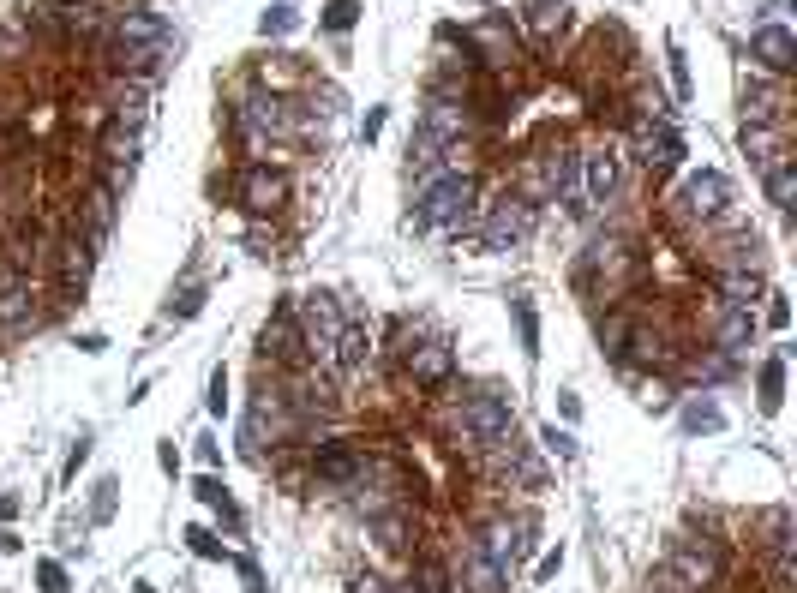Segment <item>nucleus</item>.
I'll use <instances>...</instances> for the list:
<instances>
[{"label": "nucleus", "mask_w": 797, "mask_h": 593, "mask_svg": "<svg viewBox=\"0 0 797 593\" xmlns=\"http://www.w3.org/2000/svg\"><path fill=\"white\" fill-rule=\"evenodd\" d=\"M168 42H174V36H168V24H162L156 12H126V18H114V66L132 72V78L162 72Z\"/></svg>", "instance_id": "1"}, {"label": "nucleus", "mask_w": 797, "mask_h": 593, "mask_svg": "<svg viewBox=\"0 0 797 593\" xmlns=\"http://www.w3.org/2000/svg\"><path fill=\"white\" fill-rule=\"evenodd\" d=\"M474 216V180L468 174H432L420 186V222L426 228H462Z\"/></svg>", "instance_id": "2"}, {"label": "nucleus", "mask_w": 797, "mask_h": 593, "mask_svg": "<svg viewBox=\"0 0 797 593\" xmlns=\"http://www.w3.org/2000/svg\"><path fill=\"white\" fill-rule=\"evenodd\" d=\"M528 234H534V204H528V198H516V192H504V198L486 210V222H480L486 252H510V246H522Z\"/></svg>", "instance_id": "3"}, {"label": "nucleus", "mask_w": 797, "mask_h": 593, "mask_svg": "<svg viewBox=\"0 0 797 593\" xmlns=\"http://www.w3.org/2000/svg\"><path fill=\"white\" fill-rule=\"evenodd\" d=\"M462 432L474 444H504L510 438V396L504 390H474L462 402Z\"/></svg>", "instance_id": "4"}, {"label": "nucleus", "mask_w": 797, "mask_h": 593, "mask_svg": "<svg viewBox=\"0 0 797 593\" xmlns=\"http://www.w3.org/2000/svg\"><path fill=\"white\" fill-rule=\"evenodd\" d=\"M300 336H306V348L318 354V360H330V348H336V336H342V306L330 300V294H312V300H300Z\"/></svg>", "instance_id": "5"}, {"label": "nucleus", "mask_w": 797, "mask_h": 593, "mask_svg": "<svg viewBox=\"0 0 797 593\" xmlns=\"http://www.w3.org/2000/svg\"><path fill=\"white\" fill-rule=\"evenodd\" d=\"M726 198H732V180L714 174V168H702V174H690V180L678 186V210H684V216H720Z\"/></svg>", "instance_id": "6"}, {"label": "nucleus", "mask_w": 797, "mask_h": 593, "mask_svg": "<svg viewBox=\"0 0 797 593\" xmlns=\"http://www.w3.org/2000/svg\"><path fill=\"white\" fill-rule=\"evenodd\" d=\"M720 570H726V558H720L714 540H684V546H678V576H684L690 588H714Z\"/></svg>", "instance_id": "7"}, {"label": "nucleus", "mask_w": 797, "mask_h": 593, "mask_svg": "<svg viewBox=\"0 0 797 593\" xmlns=\"http://www.w3.org/2000/svg\"><path fill=\"white\" fill-rule=\"evenodd\" d=\"M366 360H372V336H366V324H342V336H336V348H330V366L342 372V378H360L366 372Z\"/></svg>", "instance_id": "8"}, {"label": "nucleus", "mask_w": 797, "mask_h": 593, "mask_svg": "<svg viewBox=\"0 0 797 593\" xmlns=\"http://www.w3.org/2000/svg\"><path fill=\"white\" fill-rule=\"evenodd\" d=\"M462 588H468V593H504V588H510V564H504V558H492V552L474 540L468 570H462Z\"/></svg>", "instance_id": "9"}, {"label": "nucleus", "mask_w": 797, "mask_h": 593, "mask_svg": "<svg viewBox=\"0 0 797 593\" xmlns=\"http://www.w3.org/2000/svg\"><path fill=\"white\" fill-rule=\"evenodd\" d=\"M750 48H756V60H762L768 72H792L797 66V36L786 30V24H762Z\"/></svg>", "instance_id": "10"}, {"label": "nucleus", "mask_w": 797, "mask_h": 593, "mask_svg": "<svg viewBox=\"0 0 797 593\" xmlns=\"http://www.w3.org/2000/svg\"><path fill=\"white\" fill-rule=\"evenodd\" d=\"M318 486H336V492L366 486V456H354V450H324V456H318Z\"/></svg>", "instance_id": "11"}, {"label": "nucleus", "mask_w": 797, "mask_h": 593, "mask_svg": "<svg viewBox=\"0 0 797 593\" xmlns=\"http://www.w3.org/2000/svg\"><path fill=\"white\" fill-rule=\"evenodd\" d=\"M234 126H240L246 138H264V132H282V126H288V114H282V102H276V96H246V102H240V114H234Z\"/></svg>", "instance_id": "12"}, {"label": "nucleus", "mask_w": 797, "mask_h": 593, "mask_svg": "<svg viewBox=\"0 0 797 593\" xmlns=\"http://www.w3.org/2000/svg\"><path fill=\"white\" fill-rule=\"evenodd\" d=\"M450 366H456L450 342H420V348H408V372H414V384H444Z\"/></svg>", "instance_id": "13"}, {"label": "nucleus", "mask_w": 797, "mask_h": 593, "mask_svg": "<svg viewBox=\"0 0 797 593\" xmlns=\"http://www.w3.org/2000/svg\"><path fill=\"white\" fill-rule=\"evenodd\" d=\"M282 192H288V186H282V174H270V168H246V174H240V204H246V210H276Z\"/></svg>", "instance_id": "14"}, {"label": "nucleus", "mask_w": 797, "mask_h": 593, "mask_svg": "<svg viewBox=\"0 0 797 593\" xmlns=\"http://www.w3.org/2000/svg\"><path fill=\"white\" fill-rule=\"evenodd\" d=\"M618 192V156H588V174H582V204H606Z\"/></svg>", "instance_id": "15"}, {"label": "nucleus", "mask_w": 797, "mask_h": 593, "mask_svg": "<svg viewBox=\"0 0 797 593\" xmlns=\"http://www.w3.org/2000/svg\"><path fill=\"white\" fill-rule=\"evenodd\" d=\"M264 354H276V360H294L300 354V318H294V306H282L276 324L264 330Z\"/></svg>", "instance_id": "16"}, {"label": "nucleus", "mask_w": 797, "mask_h": 593, "mask_svg": "<svg viewBox=\"0 0 797 593\" xmlns=\"http://www.w3.org/2000/svg\"><path fill=\"white\" fill-rule=\"evenodd\" d=\"M462 126H468V114H462L456 102H432V108H426V120H420V132H432V138H444V144H450Z\"/></svg>", "instance_id": "17"}, {"label": "nucleus", "mask_w": 797, "mask_h": 593, "mask_svg": "<svg viewBox=\"0 0 797 593\" xmlns=\"http://www.w3.org/2000/svg\"><path fill=\"white\" fill-rule=\"evenodd\" d=\"M678 156H684L678 126H654V132H642V162H678Z\"/></svg>", "instance_id": "18"}, {"label": "nucleus", "mask_w": 797, "mask_h": 593, "mask_svg": "<svg viewBox=\"0 0 797 593\" xmlns=\"http://www.w3.org/2000/svg\"><path fill=\"white\" fill-rule=\"evenodd\" d=\"M750 336H756V318H750L744 306H726V324H720L726 354H744V348H750Z\"/></svg>", "instance_id": "19"}, {"label": "nucleus", "mask_w": 797, "mask_h": 593, "mask_svg": "<svg viewBox=\"0 0 797 593\" xmlns=\"http://www.w3.org/2000/svg\"><path fill=\"white\" fill-rule=\"evenodd\" d=\"M744 114H750L756 126H762V120H780V96H774L762 78H750V84H744Z\"/></svg>", "instance_id": "20"}, {"label": "nucleus", "mask_w": 797, "mask_h": 593, "mask_svg": "<svg viewBox=\"0 0 797 593\" xmlns=\"http://www.w3.org/2000/svg\"><path fill=\"white\" fill-rule=\"evenodd\" d=\"M768 198L780 204V210H792V198H797V168L780 156V162H768Z\"/></svg>", "instance_id": "21"}, {"label": "nucleus", "mask_w": 797, "mask_h": 593, "mask_svg": "<svg viewBox=\"0 0 797 593\" xmlns=\"http://www.w3.org/2000/svg\"><path fill=\"white\" fill-rule=\"evenodd\" d=\"M564 30H570V6H564V0H540V6H534V36L552 42V36H564Z\"/></svg>", "instance_id": "22"}, {"label": "nucleus", "mask_w": 797, "mask_h": 593, "mask_svg": "<svg viewBox=\"0 0 797 593\" xmlns=\"http://www.w3.org/2000/svg\"><path fill=\"white\" fill-rule=\"evenodd\" d=\"M780 402H786V360L774 354L762 366V414H780Z\"/></svg>", "instance_id": "23"}, {"label": "nucleus", "mask_w": 797, "mask_h": 593, "mask_svg": "<svg viewBox=\"0 0 797 593\" xmlns=\"http://www.w3.org/2000/svg\"><path fill=\"white\" fill-rule=\"evenodd\" d=\"M60 276H66V288H84V276H90V246H84V240H66Z\"/></svg>", "instance_id": "24"}, {"label": "nucleus", "mask_w": 797, "mask_h": 593, "mask_svg": "<svg viewBox=\"0 0 797 593\" xmlns=\"http://www.w3.org/2000/svg\"><path fill=\"white\" fill-rule=\"evenodd\" d=\"M30 306V282L24 276H0V318H24Z\"/></svg>", "instance_id": "25"}, {"label": "nucleus", "mask_w": 797, "mask_h": 593, "mask_svg": "<svg viewBox=\"0 0 797 593\" xmlns=\"http://www.w3.org/2000/svg\"><path fill=\"white\" fill-rule=\"evenodd\" d=\"M726 306H744L750 312V300H756V270H726Z\"/></svg>", "instance_id": "26"}, {"label": "nucleus", "mask_w": 797, "mask_h": 593, "mask_svg": "<svg viewBox=\"0 0 797 593\" xmlns=\"http://www.w3.org/2000/svg\"><path fill=\"white\" fill-rule=\"evenodd\" d=\"M720 426H726V414L714 402H690L684 408V432H720Z\"/></svg>", "instance_id": "27"}, {"label": "nucleus", "mask_w": 797, "mask_h": 593, "mask_svg": "<svg viewBox=\"0 0 797 593\" xmlns=\"http://www.w3.org/2000/svg\"><path fill=\"white\" fill-rule=\"evenodd\" d=\"M516 330H522V354L534 360V354H540V318H534L528 300H516Z\"/></svg>", "instance_id": "28"}, {"label": "nucleus", "mask_w": 797, "mask_h": 593, "mask_svg": "<svg viewBox=\"0 0 797 593\" xmlns=\"http://www.w3.org/2000/svg\"><path fill=\"white\" fill-rule=\"evenodd\" d=\"M198 498H204L210 510H222V522H228V528H240V510H234V498H228L216 480H198Z\"/></svg>", "instance_id": "29"}, {"label": "nucleus", "mask_w": 797, "mask_h": 593, "mask_svg": "<svg viewBox=\"0 0 797 593\" xmlns=\"http://www.w3.org/2000/svg\"><path fill=\"white\" fill-rule=\"evenodd\" d=\"M294 24H300V18H294V6H270V12L258 18V30H264V36H288Z\"/></svg>", "instance_id": "30"}, {"label": "nucleus", "mask_w": 797, "mask_h": 593, "mask_svg": "<svg viewBox=\"0 0 797 593\" xmlns=\"http://www.w3.org/2000/svg\"><path fill=\"white\" fill-rule=\"evenodd\" d=\"M354 18H360V0H330L324 6V24L330 30H354Z\"/></svg>", "instance_id": "31"}, {"label": "nucleus", "mask_w": 797, "mask_h": 593, "mask_svg": "<svg viewBox=\"0 0 797 593\" xmlns=\"http://www.w3.org/2000/svg\"><path fill=\"white\" fill-rule=\"evenodd\" d=\"M402 593H444V570H438V564H420V570L408 576V588H402Z\"/></svg>", "instance_id": "32"}, {"label": "nucleus", "mask_w": 797, "mask_h": 593, "mask_svg": "<svg viewBox=\"0 0 797 593\" xmlns=\"http://www.w3.org/2000/svg\"><path fill=\"white\" fill-rule=\"evenodd\" d=\"M474 36H480V42H486V48H492V54H498V60H504V42H510V30H504V24H498V18H486V24H480V30H474Z\"/></svg>", "instance_id": "33"}, {"label": "nucleus", "mask_w": 797, "mask_h": 593, "mask_svg": "<svg viewBox=\"0 0 797 593\" xmlns=\"http://www.w3.org/2000/svg\"><path fill=\"white\" fill-rule=\"evenodd\" d=\"M90 222H96V234H108V228H114V198H108V192H96V198H90Z\"/></svg>", "instance_id": "34"}, {"label": "nucleus", "mask_w": 797, "mask_h": 593, "mask_svg": "<svg viewBox=\"0 0 797 593\" xmlns=\"http://www.w3.org/2000/svg\"><path fill=\"white\" fill-rule=\"evenodd\" d=\"M36 582H42V593H66V570L60 564H36Z\"/></svg>", "instance_id": "35"}, {"label": "nucleus", "mask_w": 797, "mask_h": 593, "mask_svg": "<svg viewBox=\"0 0 797 593\" xmlns=\"http://www.w3.org/2000/svg\"><path fill=\"white\" fill-rule=\"evenodd\" d=\"M222 408H228V372L210 378V414H222Z\"/></svg>", "instance_id": "36"}, {"label": "nucleus", "mask_w": 797, "mask_h": 593, "mask_svg": "<svg viewBox=\"0 0 797 593\" xmlns=\"http://www.w3.org/2000/svg\"><path fill=\"white\" fill-rule=\"evenodd\" d=\"M198 306H204V288H186V294H180V300H174V312H180V318H192V312H198Z\"/></svg>", "instance_id": "37"}, {"label": "nucleus", "mask_w": 797, "mask_h": 593, "mask_svg": "<svg viewBox=\"0 0 797 593\" xmlns=\"http://www.w3.org/2000/svg\"><path fill=\"white\" fill-rule=\"evenodd\" d=\"M546 444H552L558 456H576V438H570V432H558V426H546Z\"/></svg>", "instance_id": "38"}, {"label": "nucleus", "mask_w": 797, "mask_h": 593, "mask_svg": "<svg viewBox=\"0 0 797 593\" xmlns=\"http://www.w3.org/2000/svg\"><path fill=\"white\" fill-rule=\"evenodd\" d=\"M672 84H678V96H690V66L678 60V48H672Z\"/></svg>", "instance_id": "39"}, {"label": "nucleus", "mask_w": 797, "mask_h": 593, "mask_svg": "<svg viewBox=\"0 0 797 593\" xmlns=\"http://www.w3.org/2000/svg\"><path fill=\"white\" fill-rule=\"evenodd\" d=\"M768 324H774V330H786V324H792V306H786L780 294H774V306H768Z\"/></svg>", "instance_id": "40"}, {"label": "nucleus", "mask_w": 797, "mask_h": 593, "mask_svg": "<svg viewBox=\"0 0 797 593\" xmlns=\"http://www.w3.org/2000/svg\"><path fill=\"white\" fill-rule=\"evenodd\" d=\"M186 540H192V552H198V558H216V552H222V546H216V540H210V534H198V528H192V534H186Z\"/></svg>", "instance_id": "41"}, {"label": "nucleus", "mask_w": 797, "mask_h": 593, "mask_svg": "<svg viewBox=\"0 0 797 593\" xmlns=\"http://www.w3.org/2000/svg\"><path fill=\"white\" fill-rule=\"evenodd\" d=\"M348 593H390V588H384V582H378V576H366V570H360V576H354V582H348Z\"/></svg>", "instance_id": "42"}, {"label": "nucleus", "mask_w": 797, "mask_h": 593, "mask_svg": "<svg viewBox=\"0 0 797 593\" xmlns=\"http://www.w3.org/2000/svg\"><path fill=\"white\" fill-rule=\"evenodd\" d=\"M108 510H114V480L96 486V516H108Z\"/></svg>", "instance_id": "43"}, {"label": "nucleus", "mask_w": 797, "mask_h": 593, "mask_svg": "<svg viewBox=\"0 0 797 593\" xmlns=\"http://www.w3.org/2000/svg\"><path fill=\"white\" fill-rule=\"evenodd\" d=\"M138 593H156V588H144V582H138Z\"/></svg>", "instance_id": "44"}]
</instances>
